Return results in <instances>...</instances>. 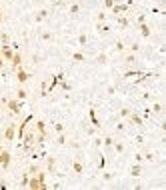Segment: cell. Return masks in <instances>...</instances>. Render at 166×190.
Here are the masks:
<instances>
[{
  "mask_svg": "<svg viewBox=\"0 0 166 190\" xmlns=\"http://www.w3.org/2000/svg\"><path fill=\"white\" fill-rule=\"evenodd\" d=\"M140 174V166H134L132 168V176H138Z\"/></svg>",
  "mask_w": 166,
  "mask_h": 190,
  "instance_id": "30bf717a",
  "label": "cell"
},
{
  "mask_svg": "<svg viewBox=\"0 0 166 190\" xmlns=\"http://www.w3.org/2000/svg\"><path fill=\"white\" fill-rule=\"evenodd\" d=\"M0 150H2V144H0Z\"/></svg>",
  "mask_w": 166,
  "mask_h": 190,
  "instance_id": "5bb4252c",
  "label": "cell"
},
{
  "mask_svg": "<svg viewBox=\"0 0 166 190\" xmlns=\"http://www.w3.org/2000/svg\"><path fill=\"white\" fill-rule=\"evenodd\" d=\"M14 128H16V126H10V128H6V140H12V138H14Z\"/></svg>",
  "mask_w": 166,
  "mask_h": 190,
  "instance_id": "5b68a950",
  "label": "cell"
},
{
  "mask_svg": "<svg viewBox=\"0 0 166 190\" xmlns=\"http://www.w3.org/2000/svg\"><path fill=\"white\" fill-rule=\"evenodd\" d=\"M74 60H76V62H82V60H84V56H82L80 52H76V54H74Z\"/></svg>",
  "mask_w": 166,
  "mask_h": 190,
  "instance_id": "9c48e42d",
  "label": "cell"
},
{
  "mask_svg": "<svg viewBox=\"0 0 166 190\" xmlns=\"http://www.w3.org/2000/svg\"><path fill=\"white\" fill-rule=\"evenodd\" d=\"M16 76H18V82H22V84H24V82L28 80V74L24 72L22 68H16Z\"/></svg>",
  "mask_w": 166,
  "mask_h": 190,
  "instance_id": "3957f363",
  "label": "cell"
},
{
  "mask_svg": "<svg viewBox=\"0 0 166 190\" xmlns=\"http://www.w3.org/2000/svg\"><path fill=\"white\" fill-rule=\"evenodd\" d=\"M8 106H10V110H12V112H18V110H20V106H18V102H16V100H12Z\"/></svg>",
  "mask_w": 166,
  "mask_h": 190,
  "instance_id": "8992f818",
  "label": "cell"
},
{
  "mask_svg": "<svg viewBox=\"0 0 166 190\" xmlns=\"http://www.w3.org/2000/svg\"><path fill=\"white\" fill-rule=\"evenodd\" d=\"M106 6H108V8H112V6H114V0H106Z\"/></svg>",
  "mask_w": 166,
  "mask_h": 190,
  "instance_id": "7c38bea8",
  "label": "cell"
},
{
  "mask_svg": "<svg viewBox=\"0 0 166 190\" xmlns=\"http://www.w3.org/2000/svg\"><path fill=\"white\" fill-rule=\"evenodd\" d=\"M2 56H4V58L6 60H12V56H14V52H12V48H10V46H2Z\"/></svg>",
  "mask_w": 166,
  "mask_h": 190,
  "instance_id": "7a4b0ae2",
  "label": "cell"
},
{
  "mask_svg": "<svg viewBox=\"0 0 166 190\" xmlns=\"http://www.w3.org/2000/svg\"><path fill=\"white\" fill-rule=\"evenodd\" d=\"M130 120H132L134 124H142V118H140V116H136V114H132V116H130Z\"/></svg>",
  "mask_w": 166,
  "mask_h": 190,
  "instance_id": "52a82bcc",
  "label": "cell"
},
{
  "mask_svg": "<svg viewBox=\"0 0 166 190\" xmlns=\"http://www.w3.org/2000/svg\"><path fill=\"white\" fill-rule=\"evenodd\" d=\"M148 34H150V28H148L146 24L142 22V36H148Z\"/></svg>",
  "mask_w": 166,
  "mask_h": 190,
  "instance_id": "ba28073f",
  "label": "cell"
},
{
  "mask_svg": "<svg viewBox=\"0 0 166 190\" xmlns=\"http://www.w3.org/2000/svg\"><path fill=\"white\" fill-rule=\"evenodd\" d=\"M74 170H76V172H82V164L76 162V164H74Z\"/></svg>",
  "mask_w": 166,
  "mask_h": 190,
  "instance_id": "8fae6325",
  "label": "cell"
},
{
  "mask_svg": "<svg viewBox=\"0 0 166 190\" xmlns=\"http://www.w3.org/2000/svg\"><path fill=\"white\" fill-rule=\"evenodd\" d=\"M12 64H14V68H20V64H22V56H20L18 52L12 56Z\"/></svg>",
  "mask_w": 166,
  "mask_h": 190,
  "instance_id": "277c9868",
  "label": "cell"
},
{
  "mask_svg": "<svg viewBox=\"0 0 166 190\" xmlns=\"http://www.w3.org/2000/svg\"><path fill=\"white\" fill-rule=\"evenodd\" d=\"M8 164H10V152L0 150V166H4V168H6Z\"/></svg>",
  "mask_w": 166,
  "mask_h": 190,
  "instance_id": "6da1fadb",
  "label": "cell"
},
{
  "mask_svg": "<svg viewBox=\"0 0 166 190\" xmlns=\"http://www.w3.org/2000/svg\"><path fill=\"white\" fill-rule=\"evenodd\" d=\"M0 66H2V54H0Z\"/></svg>",
  "mask_w": 166,
  "mask_h": 190,
  "instance_id": "4fadbf2b",
  "label": "cell"
}]
</instances>
